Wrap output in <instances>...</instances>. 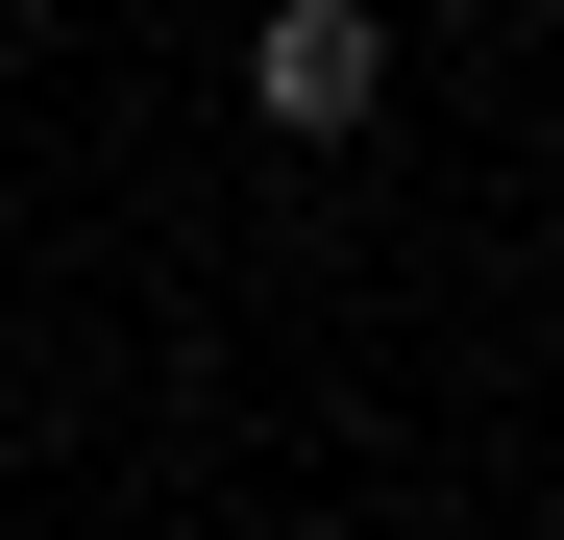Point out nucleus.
<instances>
[{
  "instance_id": "f257e3e1",
  "label": "nucleus",
  "mask_w": 564,
  "mask_h": 540,
  "mask_svg": "<svg viewBox=\"0 0 564 540\" xmlns=\"http://www.w3.org/2000/svg\"><path fill=\"white\" fill-rule=\"evenodd\" d=\"M246 99L295 148H344L368 99H393V25H368V0H270V25H246Z\"/></svg>"
}]
</instances>
